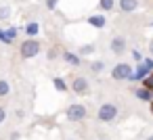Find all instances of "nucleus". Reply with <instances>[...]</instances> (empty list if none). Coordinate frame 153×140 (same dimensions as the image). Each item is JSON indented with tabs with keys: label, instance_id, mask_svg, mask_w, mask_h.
<instances>
[{
	"label": "nucleus",
	"instance_id": "obj_1",
	"mask_svg": "<svg viewBox=\"0 0 153 140\" xmlns=\"http://www.w3.org/2000/svg\"><path fill=\"white\" fill-rule=\"evenodd\" d=\"M19 52H21L23 59H34V57H38V52H40V42L34 40V38H27V40L19 46Z\"/></svg>",
	"mask_w": 153,
	"mask_h": 140
},
{
	"label": "nucleus",
	"instance_id": "obj_2",
	"mask_svg": "<svg viewBox=\"0 0 153 140\" xmlns=\"http://www.w3.org/2000/svg\"><path fill=\"white\" fill-rule=\"evenodd\" d=\"M97 117H99V121L109 123V121H113V119L117 117V107H115L113 102H105V105H101V107H99Z\"/></svg>",
	"mask_w": 153,
	"mask_h": 140
},
{
	"label": "nucleus",
	"instance_id": "obj_3",
	"mask_svg": "<svg viewBox=\"0 0 153 140\" xmlns=\"http://www.w3.org/2000/svg\"><path fill=\"white\" fill-rule=\"evenodd\" d=\"M132 73H134V71H132V67H130L128 63H117V65L113 67V71H111V77L117 80V82H124V80H130Z\"/></svg>",
	"mask_w": 153,
	"mask_h": 140
},
{
	"label": "nucleus",
	"instance_id": "obj_4",
	"mask_svg": "<svg viewBox=\"0 0 153 140\" xmlns=\"http://www.w3.org/2000/svg\"><path fill=\"white\" fill-rule=\"evenodd\" d=\"M86 115H88V111H86V107L80 105V102H74V105L67 107V119H69V121H82Z\"/></svg>",
	"mask_w": 153,
	"mask_h": 140
},
{
	"label": "nucleus",
	"instance_id": "obj_5",
	"mask_svg": "<svg viewBox=\"0 0 153 140\" xmlns=\"http://www.w3.org/2000/svg\"><path fill=\"white\" fill-rule=\"evenodd\" d=\"M149 75H151V69H149L145 63H138V67L134 69V73L130 75V80H128V82H143V80H145V77H149Z\"/></svg>",
	"mask_w": 153,
	"mask_h": 140
},
{
	"label": "nucleus",
	"instance_id": "obj_6",
	"mask_svg": "<svg viewBox=\"0 0 153 140\" xmlns=\"http://www.w3.org/2000/svg\"><path fill=\"white\" fill-rule=\"evenodd\" d=\"M71 90H74L76 94H88V92H90V84H88L86 77H76V80L71 82Z\"/></svg>",
	"mask_w": 153,
	"mask_h": 140
},
{
	"label": "nucleus",
	"instance_id": "obj_7",
	"mask_svg": "<svg viewBox=\"0 0 153 140\" xmlns=\"http://www.w3.org/2000/svg\"><path fill=\"white\" fill-rule=\"evenodd\" d=\"M124 50H126V38L124 36H115L111 40V52L113 55H124Z\"/></svg>",
	"mask_w": 153,
	"mask_h": 140
},
{
	"label": "nucleus",
	"instance_id": "obj_8",
	"mask_svg": "<svg viewBox=\"0 0 153 140\" xmlns=\"http://www.w3.org/2000/svg\"><path fill=\"white\" fill-rule=\"evenodd\" d=\"M117 7H120L122 13H134L138 9V0H120Z\"/></svg>",
	"mask_w": 153,
	"mask_h": 140
},
{
	"label": "nucleus",
	"instance_id": "obj_9",
	"mask_svg": "<svg viewBox=\"0 0 153 140\" xmlns=\"http://www.w3.org/2000/svg\"><path fill=\"white\" fill-rule=\"evenodd\" d=\"M134 96L138 98V100H145V102H153V94H151V90H147V88H136L134 90Z\"/></svg>",
	"mask_w": 153,
	"mask_h": 140
},
{
	"label": "nucleus",
	"instance_id": "obj_10",
	"mask_svg": "<svg viewBox=\"0 0 153 140\" xmlns=\"http://www.w3.org/2000/svg\"><path fill=\"white\" fill-rule=\"evenodd\" d=\"M105 23H107V19H105L103 15H90V17H88V25H92V27H97V29H103Z\"/></svg>",
	"mask_w": 153,
	"mask_h": 140
},
{
	"label": "nucleus",
	"instance_id": "obj_11",
	"mask_svg": "<svg viewBox=\"0 0 153 140\" xmlns=\"http://www.w3.org/2000/svg\"><path fill=\"white\" fill-rule=\"evenodd\" d=\"M63 61L65 63H69V65H74V67H78V65H82V57L80 55H76V52H63Z\"/></svg>",
	"mask_w": 153,
	"mask_h": 140
},
{
	"label": "nucleus",
	"instance_id": "obj_12",
	"mask_svg": "<svg viewBox=\"0 0 153 140\" xmlns=\"http://www.w3.org/2000/svg\"><path fill=\"white\" fill-rule=\"evenodd\" d=\"M38 32H40V25H38L36 21H30V23L25 25V34H27L30 38H36V36H38Z\"/></svg>",
	"mask_w": 153,
	"mask_h": 140
},
{
	"label": "nucleus",
	"instance_id": "obj_13",
	"mask_svg": "<svg viewBox=\"0 0 153 140\" xmlns=\"http://www.w3.org/2000/svg\"><path fill=\"white\" fill-rule=\"evenodd\" d=\"M53 86H55V90H59V92H65V90H67V82H65L63 77H55V80H53Z\"/></svg>",
	"mask_w": 153,
	"mask_h": 140
},
{
	"label": "nucleus",
	"instance_id": "obj_14",
	"mask_svg": "<svg viewBox=\"0 0 153 140\" xmlns=\"http://www.w3.org/2000/svg\"><path fill=\"white\" fill-rule=\"evenodd\" d=\"M115 7V0H99V9L101 11H111Z\"/></svg>",
	"mask_w": 153,
	"mask_h": 140
},
{
	"label": "nucleus",
	"instance_id": "obj_15",
	"mask_svg": "<svg viewBox=\"0 0 153 140\" xmlns=\"http://www.w3.org/2000/svg\"><path fill=\"white\" fill-rule=\"evenodd\" d=\"M11 92V84L7 80H0V96H7Z\"/></svg>",
	"mask_w": 153,
	"mask_h": 140
},
{
	"label": "nucleus",
	"instance_id": "obj_16",
	"mask_svg": "<svg viewBox=\"0 0 153 140\" xmlns=\"http://www.w3.org/2000/svg\"><path fill=\"white\" fill-rule=\"evenodd\" d=\"M90 69H92V73H101L105 69V63L103 61H94V63H90Z\"/></svg>",
	"mask_w": 153,
	"mask_h": 140
},
{
	"label": "nucleus",
	"instance_id": "obj_17",
	"mask_svg": "<svg viewBox=\"0 0 153 140\" xmlns=\"http://www.w3.org/2000/svg\"><path fill=\"white\" fill-rule=\"evenodd\" d=\"M0 42L2 44H13V38L7 34V29H0Z\"/></svg>",
	"mask_w": 153,
	"mask_h": 140
},
{
	"label": "nucleus",
	"instance_id": "obj_18",
	"mask_svg": "<svg viewBox=\"0 0 153 140\" xmlns=\"http://www.w3.org/2000/svg\"><path fill=\"white\" fill-rule=\"evenodd\" d=\"M92 52H94V46H92V44H86V46L80 48V57H84V55H92Z\"/></svg>",
	"mask_w": 153,
	"mask_h": 140
},
{
	"label": "nucleus",
	"instance_id": "obj_19",
	"mask_svg": "<svg viewBox=\"0 0 153 140\" xmlns=\"http://www.w3.org/2000/svg\"><path fill=\"white\" fill-rule=\"evenodd\" d=\"M143 88H147V90H153V73H151L149 77H145V80H143Z\"/></svg>",
	"mask_w": 153,
	"mask_h": 140
},
{
	"label": "nucleus",
	"instance_id": "obj_20",
	"mask_svg": "<svg viewBox=\"0 0 153 140\" xmlns=\"http://www.w3.org/2000/svg\"><path fill=\"white\" fill-rule=\"evenodd\" d=\"M11 17V7H0V19H9Z\"/></svg>",
	"mask_w": 153,
	"mask_h": 140
},
{
	"label": "nucleus",
	"instance_id": "obj_21",
	"mask_svg": "<svg viewBox=\"0 0 153 140\" xmlns=\"http://www.w3.org/2000/svg\"><path fill=\"white\" fill-rule=\"evenodd\" d=\"M132 59H134L136 63H143V55H140L138 50H132Z\"/></svg>",
	"mask_w": 153,
	"mask_h": 140
},
{
	"label": "nucleus",
	"instance_id": "obj_22",
	"mask_svg": "<svg viewBox=\"0 0 153 140\" xmlns=\"http://www.w3.org/2000/svg\"><path fill=\"white\" fill-rule=\"evenodd\" d=\"M57 2H59V0H46V7H48L51 11H55V9H57Z\"/></svg>",
	"mask_w": 153,
	"mask_h": 140
},
{
	"label": "nucleus",
	"instance_id": "obj_23",
	"mask_svg": "<svg viewBox=\"0 0 153 140\" xmlns=\"http://www.w3.org/2000/svg\"><path fill=\"white\" fill-rule=\"evenodd\" d=\"M4 119H7V109L0 107V123H4Z\"/></svg>",
	"mask_w": 153,
	"mask_h": 140
},
{
	"label": "nucleus",
	"instance_id": "obj_24",
	"mask_svg": "<svg viewBox=\"0 0 153 140\" xmlns=\"http://www.w3.org/2000/svg\"><path fill=\"white\" fill-rule=\"evenodd\" d=\"M143 63H145V65H147V67L153 71V59H143Z\"/></svg>",
	"mask_w": 153,
	"mask_h": 140
},
{
	"label": "nucleus",
	"instance_id": "obj_25",
	"mask_svg": "<svg viewBox=\"0 0 153 140\" xmlns=\"http://www.w3.org/2000/svg\"><path fill=\"white\" fill-rule=\"evenodd\" d=\"M149 50H151V55H153V40L149 42Z\"/></svg>",
	"mask_w": 153,
	"mask_h": 140
},
{
	"label": "nucleus",
	"instance_id": "obj_26",
	"mask_svg": "<svg viewBox=\"0 0 153 140\" xmlns=\"http://www.w3.org/2000/svg\"><path fill=\"white\" fill-rule=\"evenodd\" d=\"M147 140H153V136H149V138H147Z\"/></svg>",
	"mask_w": 153,
	"mask_h": 140
},
{
	"label": "nucleus",
	"instance_id": "obj_27",
	"mask_svg": "<svg viewBox=\"0 0 153 140\" xmlns=\"http://www.w3.org/2000/svg\"><path fill=\"white\" fill-rule=\"evenodd\" d=\"M151 113H153V102H151Z\"/></svg>",
	"mask_w": 153,
	"mask_h": 140
},
{
	"label": "nucleus",
	"instance_id": "obj_28",
	"mask_svg": "<svg viewBox=\"0 0 153 140\" xmlns=\"http://www.w3.org/2000/svg\"><path fill=\"white\" fill-rule=\"evenodd\" d=\"M151 94H153V90H151Z\"/></svg>",
	"mask_w": 153,
	"mask_h": 140
}]
</instances>
